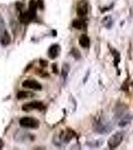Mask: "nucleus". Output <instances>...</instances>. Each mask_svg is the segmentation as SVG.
Wrapping results in <instances>:
<instances>
[{
	"mask_svg": "<svg viewBox=\"0 0 133 150\" xmlns=\"http://www.w3.org/2000/svg\"><path fill=\"white\" fill-rule=\"evenodd\" d=\"M19 124L23 128L34 129V128H37L39 126V121L33 117H28V116H26V117H22L19 120Z\"/></svg>",
	"mask_w": 133,
	"mask_h": 150,
	"instance_id": "f257e3e1",
	"label": "nucleus"
},
{
	"mask_svg": "<svg viewBox=\"0 0 133 150\" xmlns=\"http://www.w3.org/2000/svg\"><path fill=\"white\" fill-rule=\"evenodd\" d=\"M124 138V133L123 132H116L108 140V147L110 149H115L121 144Z\"/></svg>",
	"mask_w": 133,
	"mask_h": 150,
	"instance_id": "f03ea898",
	"label": "nucleus"
},
{
	"mask_svg": "<svg viewBox=\"0 0 133 150\" xmlns=\"http://www.w3.org/2000/svg\"><path fill=\"white\" fill-rule=\"evenodd\" d=\"M44 108V104L39 102V101H31V102L24 104L22 106V110L26 111V112H29L31 110H43Z\"/></svg>",
	"mask_w": 133,
	"mask_h": 150,
	"instance_id": "7ed1b4c3",
	"label": "nucleus"
},
{
	"mask_svg": "<svg viewBox=\"0 0 133 150\" xmlns=\"http://www.w3.org/2000/svg\"><path fill=\"white\" fill-rule=\"evenodd\" d=\"M76 13L80 18L85 17L87 15V13H88V4H87L86 0H80L78 2L76 7Z\"/></svg>",
	"mask_w": 133,
	"mask_h": 150,
	"instance_id": "20e7f679",
	"label": "nucleus"
},
{
	"mask_svg": "<svg viewBox=\"0 0 133 150\" xmlns=\"http://www.w3.org/2000/svg\"><path fill=\"white\" fill-rule=\"evenodd\" d=\"M22 86L24 88H28V89H32V90H41L42 89V86L39 82H37L36 80H25L22 83Z\"/></svg>",
	"mask_w": 133,
	"mask_h": 150,
	"instance_id": "39448f33",
	"label": "nucleus"
},
{
	"mask_svg": "<svg viewBox=\"0 0 133 150\" xmlns=\"http://www.w3.org/2000/svg\"><path fill=\"white\" fill-rule=\"evenodd\" d=\"M34 18H35V15L33 13H31L29 10L27 12L21 13L20 16H19V20H20V22L23 24H27L29 22H31Z\"/></svg>",
	"mask_w": 133,
	"mask_h": 150,
	"instance_id": "423d86ee",
	"label": "nucleus"
},
{
	"mask_svg": "<svg viewBox=\"0 0 133 150\" xmlns=\"http://www.w3.org/2000/svg\"><path fill=\"white\" fill-rule=\"evenodd\" d=\"M60 53V46L58 44H53L51 47L48 50V56H49L51 59H54L56 58Z\"/></svg>",
	"mask_w": 133,
	"mask_h": 150,
	"instance_id": "0eeeda50",
	"label": "nucleus"
},
{
	"mask_svg": "<svg viewBox=\"0 0 133 150\" xmlns=\"http://www.w3.org/2000/svg\"><path fill=\"white\" fill-rule=\"evenodd\" d=\"M72 26L75 29L81 30V29H84L86 27V22L84 21L83 18L75 19V20H73V22H72Z\"/></svg>",
	"mask_w": 133,
	"mask_h": 150,
	"instance_id": "6e6552de",
	"label": "nucleus"
},
{
	"mask_svg": "<svg viewBox=\"0 0 133 150\" xmlns=\"http://www.w3.org/2000/svg\"><path fill=\"white\" fill-rule=\"evenodd\" d=\"M0 42H1V44L4 45V46L8 45L9 43L11 42V37H10V34L8 33V31H6V30L3 31V33H2V35H1V38H0Z\"/></svg>",
	"mask_w": 133,
	"mask_h": 150,
	"instance_id": "1a4fd4ad",
	"label": "nucleus"
},
{
	"mask_svg": "<svg viewBox=\"0 0 133 150\" xmlns=\"http://www.w3.org/2000/svg\"><path fill=\"white\" fill-rule=\"evenodd\" d=\"M79 44H80V46L83 48H88L90 46V39H89L88 36L85 34L81 35L80 38H79Z\"/></svg>",
	"mask_w": 133,
	"mask_h": 150,
	"instance_id": "9d476101",
	"label": "nucleus"
},
{
	"mask_svg": "<svg viewBox=\"0 0 133 150\" xmlns=\"http://www.w3.org/2000/svg\"><path fill=\"white\" fill-rule=\"evenodd\" d=\"M34 96V94L32 92H29V91H20V92L17 93V99H26V98H29V97H32Z\"/></svg>",
	"mask_w": 133,
	"mask_h": 150,
	"instance_id": "9b49d317",
	"label": "nucleus"
},
{
	"mask_svg": "<svg viewBox=\"0 0 133 150\" xmlns=\"http://www.w3.org/2000/svg\"><path fill=\"white\" fill-rule=\"evenodd\" d=\"M36 9H37V2L34 1V0H31L29 2V11L36 15Z\"/></svg>",
	"mask_w": 133,
	"mask_h": 150,
	"instance_id": "f8f14e48",
	"label": "nucleus"
},
{
	"mask_svg": "<svg viewBox=\"0 0 133 150\" xmlns=\"http://www.w3.org/2000/svg\"><path fill=\"white\" fill-rule=\"evenodd\" d=\"M69 65L67 63H65L63 66H62V69H61V72H62V76L64 77V78H66L67 75L69 73Z\"/></svg>",
	"mask_w": 133,
	"mask_h": 150,
	"instance_id": "ddd939ff",
	"label": "nucleus"
},
{
	"mask_svg": "<svg viewBox=\"0 0 133 150\" xmlns=\"http://www.w3.org/2000/svg\"><path fill=\"white\" fill-rule=\"evenodd\" d=\"M4 28H5V23H4L3 19L0 17V31H4Z\"/></svg>",
	"mask_w": 133,
	"mask_h": 150,
	"instance_id": "4468645a",
	"label": "nucleus"
},
{
	"mask_svg": "<svg viewBox=\"0 0 133 150\" xmlns=\"http://www.w3.org/2000/svg\"><path fill=\"white\" fill-rule=\"evenodd\" d=\"M3 146H4V142H3V140L0 139V149L3 148Z\"/></svg>",
	"mask_w": 133,
	"mask_h": 150,
	"instance_id": "2eb2a0df",
	"label": "nucleus"
}]
</instances>
